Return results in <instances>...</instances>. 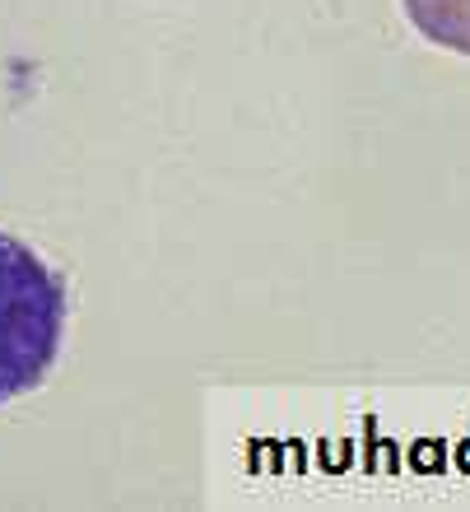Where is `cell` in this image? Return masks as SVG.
Returning a JSON list of instances; mask_svg holds the SVG:
<instances>
[{"label":"cell","instance_id":"6da1fadb","mask_svg":"<svg viewBox=\"0 0 470 512\" xmlns=\"http://www.w3.org/2000/svg\"><path fill=\"white\" fill-rule=\"evenodd\" d=\"M66 284L28 243L0 233V405L47 382L66 340Z\"/></svg>","mask_w":470,"mask_h":512},{"label":"cell","instance_id":"7a4b0ae2","mask_svg":"<svg viewBox=\"0 0 470 512\" xmlns=\"http://www.w3.org/2000/svg\"><path fill=\"white\" fill-rule=\"evenodd\" d=\"M405 10L424 38L470 52V0H405Z\"/></svg>","mask_w":470,"mask_h":512}]
</instances>
